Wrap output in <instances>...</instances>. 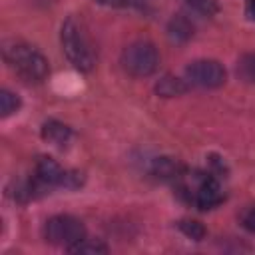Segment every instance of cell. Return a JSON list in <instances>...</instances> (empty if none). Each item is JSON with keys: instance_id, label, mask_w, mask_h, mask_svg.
<instances>
[{"instance_id": "1", "label": "cell", "mask_w": 255, "mask_h": 255, "mask_svg": "<svg viewBox=\"0 0 255 255\" xmlns=\"http://www.w3.org/2000/svg\"><path fill=\"white\" fill-rule=\"evenodd\" d=\"M4 62L12 72H16L22 80L30 84H42L50 76V62L48 58L34 46L26 42L8 40L2 48Z\"/></svg>"}, {"instance_id": "2", "label": "cell", "mask_w": 255, "mask_h": 255, "mask_svg": "<svg viewBox=\"0 0 255 255\" xmlns=\"http://www.w3.org/2000/svg\"><path fill=\"white\" fill-rule=\"evenodd\" d=\"M60 44L62 52L68 58V62L80 70V72H92L96 66V54L92 48V42L82 26L74 16L66 18L60 28Z\"/></svg>"}, {"instance_id": "3", "label": "cell", "mask_w": 255, "mask_h": 255, "mask_svg": "<svg viewBox=\"0 0 255 255\" xmlns=\"http://www.w3.org/2000/svg\"><path fill=\"white\" fill-rule=\"evenodd\" d=\"M120 64L131 78H149L159 68V52L151 42L137 40L124 48Z\"/></svg>"}, {"instance_id": "4", "label": "cell", "mask_w": 255, "mask_h": 255, "mask_svg": "<svg viewBox=\"0 0 255 255\" xmlns=\"http://www.w3.org/2000/svg\"><path fill=\"white\" fill-rule=\"evenodd\" d=\"M86 237V225L74 215H54L44 223V239L58 247H72Z\"/></svg>"}, {"instance_id": "5", "label": "cell", "mask_w": 255, "mask_h": 255, "mask_svg": "<svg viewBox=\"0 0 255 255\" xmlns=\"http://www.w3.org/2000/svg\"><path fill=\"white\" fill-rule=\"evenodd\" d=\"M185 78L191 86H199V88H219L225 84L227 80V72L223 68V64H219L217 60H193L187 68H185Z\"/></svg>"}, {"instance_id": "6", "label": "cell", "mask_w": 255, "mask_h": 255, "mask_svg": "<svg viewBox=\"0 0 255 255\" xmlns=\"http://www.w3.org/2000/svg\"><path fill=\"white\" fill-rule=\"evenodd\" d=\"M151 175L159 181H175L179 183L183 177H185V165L175 159V157H169V155H161V157H155L151 161V167H149Z\"/></svg>"}, {"instance_id": "7", "label": "cell", "mask_w": 255, "mask_h": 255, "mask_svg": "<svg viewBox=\"0 0 255 255\" xmlns=\"http://www.w3.org/2000/svg\"><path fill=\"white\" fill-rule=\"evenodd\" d=\"M66 171L56 159L52 157H40L36 161V179H40L46 187H64V179H66Z\"/></svg>"}, {"instance_id": "8", "label": "cell", "mask_w": 255, "mask_h": 255, "mask_svg": "<svg viewBox=\"0 0 255 255\" xmlns=\"http://www.w3.org/2000/svg\"><path fill=\"white\" fill-rule=\"evenodd\" d=\"M40 133H42V137H44L46 141H50V143H54V145H64V143H68L70 137H72V129H70L66 124L58 122V120H48V122H44Z\"/></svg>"}, {"instance_id": "9", "label": "cell", "mask_w": 255, "mask_h": 255, "mask_svg": "<svg viewBox=\"0 0 255 255\" xmlns=\"http://www.w3.org/2000/svg\"><path fill=\"white\" fill-rule=\"evenodd\" d=\"M193 32H195L193 22L183 14H175L167 24V34L175 42H187L193 36Z\"/></svg>"}, {"instance_id": "10", "label": "cell", "mask_w": 255, "mask_h": 255, "mask_svg": "<svg viewBox=\"0 0 255 255\" xmlns=\"http://www.w3.org/2000/svg\"><path fill=\"white\" fill-rule=\"evenodd\" d=\"M189 90V84L181 78H175V76H163L157 84H155V92L157 96H163V98H173V96H181Z\"/></svg>"}, {"instance_id": "11", "label": "cell", "mask_w": 255, "mask_h": 255, "mask_svg": "<svg viewBox=\"0 0 255 255\" xmlns=\"http://www.w3.org/2000/svg\"><path fill=\"white\" fill-rule=\"evenodd\" d=\"M68 251H70V253L104 255V253H108V245H106L104 241H100V239H88V237H84V239H82L80 243H76V245L68 247Z\"/></svg>"}, {"instance_id": "12", "label": "cell", "mask_w": 255, "mask_h": 255, "mask_svg": "<svg viewBox=\"0 0 255 255\" xmlns=\"http://www.w3.org/2000/svg\"><path fill=\"white\" fill-rule=\"evenodd\" d=\"M237 74L241 80H245L247 84L255 86V52H247L239 58L237 62Z\"/></svg>"}, {"instance_id": "13", "label": "cell", "mask_w": 255, "mask_h": 255, "mask_svg": "<svg viewBox=\"0 0 255 255\" xmlns=\"http://www.w3.org/2000/svg\"><path fill=\"white\" fill-rule=\"evenodd\" d=\"M22 102L18 98V94L10 92V90H2L0 92V116L2 118H8L12 114H16L20 110Z\"/></svg>"}, {"instance_id": "14", "label": "cell", "mask_w": 255, "mask_h": 255, "mask_svg": "<svg viewBox=\"0 0 255 255\" xmlns=\"http://www.w3.org/2000/svg\"><path fill=\"white\" fill-rule=\"evenodd\" d=\"M177 227H179V231L185 235V237H189V239H193V241H201L203 237H205V227H203V223H199V221H195V219H181L179 223H177Z\"/></svg>"}, {"instance_id": "15", "label": "cell", "mask_w": 255, "mask_h": 255, "mask_svg": "<svg viewBox=\"0 0 255 255\" xmlns=\"http://www.w3.org/2000/svg\"><path fill=\"white\" fill-rule=\"evenodd\" d=\"M185 4L201 16H215L219 12L217 0H185Z\"/></svg>"}, {"instance_id": "16", "label": "cell", "mask_w": 255, "mask_h": 255, "mask_svg": "<svg viewBox=\"0 0 255 255\" xmlns=\"http://www.w3.org/2000/svg\"><path fill=\"white\" fill-rule=\"evenodd\" d=\"M239 223H241V227H243V229H247L249 233H255V205L247 207V209L241 213Z\"/></svg>"}, {"instance_id": "17", "label": "cell", "mask_w": 255, "mask_h": 255, "mask_svg": "<svg viewBox=\"0 0 255 255\" xmlns=\"http://www.w3.org/2000/svg\"><path fill=\"white\" fill-rule=\"evenodd\" d=\"M245 12L255 22V0H245Z\"/></svg>"}]
</instances>
